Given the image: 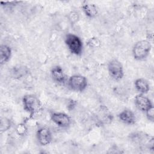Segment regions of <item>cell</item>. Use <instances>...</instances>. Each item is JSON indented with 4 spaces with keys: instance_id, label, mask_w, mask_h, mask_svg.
<instances>
[{
    "instance_id": "cell-8",
    "label": "cell",
    "mask_w": 154,
    "mask_h": 154,
    "mask_svg": "<svg viewBox=\"0 0 154 154\" xmlns=\"http://www.w3.org/2000/svg\"><path fill=\"white\" fill-rule=\"evenodd\" d=\"M135 103L138 109L144 112L153 106L150 100L143 94H139L135 96Z\"/></svg>"
},
{
    "instance_id": "cell-14",
    "label": "cell",
    "mask_w": 154,
    "mask_h": 154,
    "mask_svg": "<svg viewBox=\"0 0 154 154\" xmlns=\"http://www.w3.org/2000/svg\"><path fill=\"white\" fill-rule=\"evenodd\" d=\"M11 126V122L9 119L5 117H2L1 119V124H0V129L1 132H3L7 131Z\"/></svg>"
},
{
    "instance_id": "cell-2",
    "label": "cell",
    "mask_w": 154,
    "mask_h": 154,
    "mask_svg": "<svg viewBox=\"0 0 154 154\" xmlns=\"http://www.w3.org/2000/svg\"><path fill=\"white\" fill-rule=\"evenodd\" d=\"M152 46L150 43L147 40H142L137 42L132 49L134 58L137 60H143L149 54Z\"/></svg>"
},
{
    "instance_id": "cell-1",
    "label": "cell",
    "mask_w": 154,
    "mask_h": 154,
    "mask_svg": "<svg viewBox=\"0 0 154 154\" xmlns=\"http://www.w3.org/2000/svg\"><path fill=\"white\" fill-rule=\"evenodd\" d=\"M23 108L25 111L32 116L42 109V104L38 98L33 94H27L22 99Z\"/></svg>"
},
{
    "instance_id": "cell-19",
    "label": "cell",
    "mask_w": 154,
    "mask_h": 154,
    "mask_svg": "<svg viewBox=\"0 0 154 154\" xmlns=\"http://www.w3.org/2000/svg\"><path fill=\"white\" fill-rule=\"evenodd\" d=\"M76 102L75 100H73L72 99L70 100V101H69L68 104H67L68 109L70 111L73 110L74 109V108L76 106Z\"/></svg>"
},
{
    "instance_id": "cell-12",
    "label": "cell",
    "mask_w": 154,
    "mask_h": 154,
    "mask_svg": "<svg viewBox=\"0 0 154 154\" xmlns=\"http://www.w3.org/2000/svg\"><path fill=\"white\" fill-rule=\"evenodd\" d=\"M135 87L141 94L147 93L150 90V85L147 80L144 78L137 79L135 81Z\"/></svg>"
},
{
    "instance_id": "cell-15",
    "label": "cell",
    "mask_w": 154,
    "mask_h": 154,
    "mask_svg": "<svg viewBox=\"0 0 154 154\" xmlns=\"http://www.w3.org/2000/svg\"><path fill=\"white\" fill-rule=\"evenodd\" d=\"M87 45L90 48H96L100 46V40L97 38H96V37H92V38H90L88 40Z\"/></svg>"
},
{
    "instance_id": "cell-6",
    "label": "cell",
    "mask_w": 154,
    "mask_h": 154,
    "mask_svg": "<svg viewBox=\"0 0 154 154\" xmlns=\"http://www.w3.org/2000/svg\"><path fill=\"white\" fill-rule=\"evenodd\" d=\"M51 118L54 123L61 128H67L71 123L70 117L63 112H53Z\"/></svg>"
},
{
    "instance_id": "cell-16",
    "label": "cell",
    "mask_w": 154,
    "mask_h": 154,
    "mask_svg": "<svg viewBox=\"0 0 154 154\" xmlns=\"http://www.w3.org/2000/svg\"><path fill=\"white\" fill-rule=\"evenodd\" d=\"M27 132V128L25 124H19L16 127V132L19 135H24Z\"/></svg>"
},
{
    "instance_id": "cell-4",
    "label": "cell",
    "mask_w": 154,
    "mask_h": 154,
    "mask_svg": "<svg viewBox=\"0 0 154 154\" xmlns=\"http://www.w3.org/2000/svg\"><path fill=\"white\" fill-rule=\"evenodd\" d=\"M68 85L73 91H82L87 86V79L82 75H73L69 79Z\"/></svg>"
},
{
    "instance_id": "cell-17",
    "label": "cell",
    "mask_w": 154,
    "mask_h": 154,
    "mask_svg": "<svg viewBox=\"0 0 154 154\" xmlns=\"http://www.w3.org/2000/svg\"><path fill=\"white\" fill-rule=\"evenodd\" d=\"M146 117L147 119L151 122H153L154 120V108L153 106H152L150 108H149L146 111Z\"/></svg>"
},
{
    "instance_id": "cell-10",
    "label": "cell",
    "mask_w": 154,
    "mask_h": 154,
    "mask_svg": "<svg viewBox=\"0 0 154 154\" xmlns=\"http://www.w3.org/2000/svg\"><path fill=\"white\" fill-rule=\"evenodd\" d=\"M51 75L53 79L60 84H64L66 81V76L63 70L60 66H55L51 70Z\"/></svg>"
},
{
    "instance_id": "cell-13",
    "label": "cell",
    "mask_w": 154,
    "mask_h": 154,
    "mask_svg": "<svg viewBox=\"0 0 154 154\" xmlns=\"http://www.w3.org/2000/svg\"><path fill=\"white\" fill-rule=\"evenodd\" d=\"M82 10L85 14L88 17H94L97 14V9L96 6L93 4L87 3L82 7Z\"/></svg>"
},
{
    "instance_id": "cell-5",
    "label": "cell",
    "mask_w": 154,
    "mask_h": 154,
    "mask_svg": "<svg viewBox=\"0 0 154 154\" xmlns=\"http://www.w3.org/2000/svg\"><path fill=\"white\" fill-rule=\"evenodd\" d=\"M108 70L110 76L114 80H120L124 75L123 66L117 60L113 59L109 62Z\"/></svg>"
},
{
    "instance_id": "cell-18",
    "label": "cell",
    "mask_w": 154,
    "mask_h": 154,
    "mask_svg": "<svg viewBox=\"0 0 154 154\" xmlns=\"http://www.w3.org/2000/svg\"><path fill=\"white\" fill-rule=\"evenodd\" d=\"M69 17L70 20L72 21V22H75L79 19V15H78V13H76L75 11H72L69 13Z\"/></svg>"
},
{
    "instance_id": "cell-3",
    "label": "cell",
    "mask_w": 154,
    "mask_h": 154,
    "mask_svg": "<svg viewBox=\"0 0 154 154\" xmlns=\"http://www.w3.org/2000/svg\"><path fill=\"white\" fill-rule=\"evenodd\" d=\"M65 43L72 54L76 55L81 54L83 45L79 37L73 34H68L65 37Z\"/></svg>"
},
{
    "instance_id": "cell-7",
    "label": "cell",
    "mask_w": 154,
    "mask_h": 154,
    "mask_svg": "<svg viewBox=\"0 0 154 154\" xmlns=\"http://www.w3.org/2000/svg\"><path fill=\"white\" fill-rule=\"evenodd\" d=\"M37 138L42 146H46L52 141L51 132L49 128L42 127L37 132Z\"/></svg>"
},
{
    "instance_id": "cell-9",
    "label": "cell",
    "mask_w": 154,
    "mask_h": 154,
    "mask_svg": "<svg viewBox=\"0 0 154 154\" xmlns=\"http://www.w3.org/2000/svg\"><path fill=\"white\" fill-rule=\"evenodd\" d=\"M119 120L123 123L128 125L134 124L136 117L134 113L129 109H125L118 115Z\"/></svg>"
},
{
    "instance_id": "cell-11",
    "label": "cell",
    "mask_w": 154,
    "mask_h": 154,
    "mask_svg": "<svg viewBox=\"0 0 154 154\" xmlns=\"http://www.w3.org/2000/svg\"><path fill=\"white\" fill-rule=\"evenodd\" d=\"M11 55V48L6 45H2L0 47V63L4 64L10 58Z\"/></svg>"
}]
</instances>
